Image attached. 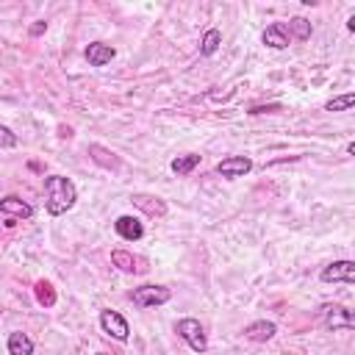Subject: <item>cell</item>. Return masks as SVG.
<instances>
[{"instance_id": "e0dca14e", "label": "cell", "mask_w": 355, "mask_h": 355, "mask_svg": "<svg viewBox=\"0 0 355 355\" xmlns=\"http://www.w3.org/2000/svg\"><path fill=\"white\" fill-rule=\"evenodd\" d=\"M89 153H92V158H94L100 166H105V169H116V166H119V158H116L111 150L100 147V144H92V147H89Z\"/></svg>"}, {"instance_id": "cb8c5ba5", "label": "cell", "mask_w": 355, "mask_h": 355, "mask_svg": "<svg viewBox=\"0 0 355 355\" xmlns=\"http://www.w3.org/2000/svg\"><path fill=\"white\" fill-rule=\"evenodd\" d=\"M97 355H105V352H97Z\"/></svg>"}, {"instance_id": "8fae6325", "label": "cell", "mask_w": 355, "mask_h": 355, "mask_svg": "<svg viewBox=\"0 0 355 355\" xmlns=\"http://www.w3.org/2000/svg\"><path fill=\"white\" fill-rule=\"evenodd\" d=\"M261 42L266 44V47H272V50H286L288 47V33H286V28H283V22H272L266 31H263V36H261Z\"/></svg>"}, {"instance_id": "ba28073f", "label": "cell", "mask_w": 355, "mask_h": 355, "mask_svg": "<svg viewBox=\"0 0 355 355\" xmlns=\"http://www.w3.org/2000/svg\"><path fill=\"white\" fill-rule=\"evenodd\" d=\"M114 227H116V233H119L125 241H139V239L144 236V225H141V219H139V216H130V214L119 216V219L114 222Z\"/></svg>"}, {"instance_id": "9c48e42d", "label": "cell", "mask_w": 355, "mask_h": 355, "mask_svg": "<svg viewBox=\"0 0 355 355\" xmlns=\"http://www.w3.org/2000/svg\"><path fill=\"white\" fill-rule=\"evenodd\" d=\"M0 214L3 216H17V219H31L33 216V208L25 200H19L17 194H8V197L0 200Z\"/></svg>"}, {"instance_id": "ac0fdd59", "label": "cell", "mask_w": 355, "mask_h": 355, "mask_svg": "<svg viewBox=\"0 0 355 355\" xmlns=\"http://www.w3.org/2000/svg\"><path fill=\"white\" fill-rule=\"evenodd\" d=\"M219 44H222V33H219L216 28H211V31H205V36H202V42H200V53H202V55H214V53L219 50Z\"/></svg>"}, {"instance_id": "277c9868", "label": "cell", "mask_w": 355, "mask_h": 355, "mask_svg": "<svg viewBox=\"0 0 355 355\" xmlns=\"http://www.w3.org/2000/svg\"><path fill=\"white\" fill-rule=\"evenodd\" d=\"M169 297H172V291H169L166 286H139V288L130 291V300H133V305H139V308L164 305V302H169Z\"/></svg>"}, {"instance_id": "603a6c76", "label": "cell", "mask_w": 355, "mask_h": 355, "mask_svg": "<svg viewBox=\"0 0 355 355\" xmlns=\"http://www.w3.org/2000/svg\"><path fill=\"white\" fill-rule=\"evenodd\" d=\"M44 28H47V22H36V25L31 28V33H33V36H39V33H42Z\"/></svg>"}, {"instance_id": "4fadbf2b", "label": "cell", "mask_w": 355, "mask_h": 355, "mask_svg": "<svg viewBox=\"0 0 355 355\" xmlns=\"http://www.w3.org/2000/svg\"><path fill=\"white\" fill-rule=\"evenodd\" d=\"M8 355H33V341L25 333H11L8 336Z\"/></svg>"}, {"instance_id": "52a82bcc", "label": "cell", "mask_w": 355, "mask_h": 355, "mask_svg": "<svg viewBox=\"0 0 355 355\" xmlns=\"http://www.w3.org/2000/svg\"><path fill=\"white\" fill-rule=\"evenodd\" d=\"M252 169V161L247 155H227L216 164V175L227 178V180H236V178H244L247 172Z\"/></svg>"}, {"instance_id": "44dd1931", "label": "cell", "mask_w": 355, "mask_h": 355, "mask_svg": "<svg viewBox=\"0 0 355 355\" xmlns=\"http://www.w3.org/2000/svg\"><path fill=\"white\" fill-rule=\"evenodd\" d=\"M352 103H355V94H352V92H347V94H341V97L327 100V103H324V111H349V108H352Z\"/></svg>"}, {"instance_id": "7402d4cb", "label": "cell", "mask_w": 355, "mask_h": 355, "mask_svg": "<svg viewBox=\"0 0 355 355\" xmlns=\"http://www.w3.org/2000/svg\"><path fill=\"white\" fill-rule=\"evenodd\" d=\"M17 133H11V128L0 125V150H8V147H17Z\"/></svg>"}, {"instance_id": "5bb4252c", "label": "cell", "mask_w": 355, "mask_h": 355, "mask_svg": "<svg viewBox=\"0 0 355 355\" xmlns=\"http://www.w3.org/2000/svg\"><path fill=\"white\" fill-rule=\"evenodd\" d=\"M200 164V155L197 153H186V155H178V158H172V172L178 175V178H183V175H189L194 166Z\"/></svg>"}, {"instance_id": "7a4b0ae2", "label": "cell", "mask_w": 355, "mask_h": 355, "mask_svg": "<svg viewBox=\"0 0 355 355\" xmlns=\"http://www.w3.org/2000/svg\"><path fill=\"white\" fill-rule=\"evenodd\" d=\"M175 333L194 349V352H205L208 349V338H205V330H202V324L197 322V319H191V316H186V319H178V324H175Z\"/></svg>"}, {"instance_id": "2e32d148", "label": "cell", "mask_w": 355, "mask_h": 355, "mask_svg": "<svg viewBox=\"0 0 355 355\" xmlns=\"http://www.w3.org/2000/svg\"><path fill=\"white\" fill-rule=\"evenodd\" d=\"M133 202H136L141 211H147L150 216H164V214H166V205H164L158 197H144V194H136V197H133Z\"/></svg>"}, {"instance_id": "5b68a950", "label": "cell", "mask_w": 355, "mask_h": 355, "mask_svg": "<svg viewBox=\"0 0 355 355\" xmlns=\"http://www.w3.org/2000/svg\"><path fill=\"white\" fill-rule=\"evenodd\" d=\"M319 277H322V283H347V286H352L355 283V263L352 261H333L319 272Z\"/></svg>"}, {"instance_id": "30bf717a", "label": "cell", "mask_w": 355, "mask_h": 355, "mask_svg": "<svg viewBox=\"0 0 355 355\" xmlns=\"http://www.w3.org/2000/svg\"><path fill=\"white\" fill-rule=\"evenodd\" d=\"M83 55H86V61L92 67H105V64H111V58L116 55V50L111 44H105V42H92Z\"/></svg>"}, {"instance_id": "9a60e30c", "label": "cell", "mask_w": 355, "mask_h": 355, "mask_svg": "<svg viewBox=\"0 0 355 355\" xmlns=\"http://www.w3.org/2000/svg\"><path fill=\"white\" fill-rule=\"evenodd\" d=\"M286 28V33H288V39L294 36V39H300V42H305L308 36H311V22L305 19V17H294V19H288V25H283Z\"/></svg>"}, {"instance_id": "6da1fadb", "label": "cell", "mask_w": 355, "mask_h": 355, "mask_svg": "<svg viewBox=\"0 0 355 355\" xmlns=\"http://www.w3.org/2000/svg\"><path fill=\"white\" fill-rule=\"evenodd\" d=\"M78 200V189L69 178L64 175H47L44 178V205L50 216H61L67 214Z\"/></svg>"}, {"instance_id": "ffe728a7", "label": "cell", "mask_w": 355, "mask_h": 355, "mask_svg": "<svg viewBox=\"0 0 355 355\" xmlns=\"http://www.w3.org/2000/svg\"><path fill=\"white\" fill-rule=\"evenodd\" d=\"M111 261H114V266H119L122 272H136L139 266H136V258L130 255V252H125V250H114L111 252Z\"/></svg>"}, {"instance_id": "7c38bea8", "label": "cell", "mask_w": 355, "mask_h": 355, "mask_svg": "<svg viewBox=\"0 0 355 355\" xmlns=\"http://www.w3.org/2000/svg\"><path fill=\"white\" fill-rule=\"evenodd\" d=\"M275 333H277V324L275 322H266V319H258V322H252V324L244 327V336L250 341H269Z\"/></svg>"}, {"instance_id": "3957f363", "label": "cell", "mask_w": 355, "mask_h": 355, "mask_svg": "<svg viewBox=\"0 0 355 355\" xmlns=\"http://www.w3.org/2000/svg\"><path fill=\"white\" fill-rule=\"evenodd\" d=\"M319 313L324 319V327H330V330H352L355 327L352 311L344 308V305H338V302H324L319 308Z\"/></svg>"}, {"instance_id": "d6986e66", "label": "cell", "mask_w": 355, "mask_h": 355, "mask_svg": "<svg viewBox=\"0 0 355 355\" xmlns=\"http://www.w3.org/2000/svg\"><path fill=\"white\" fill-rule=\"evenodd\" d=\"M33 291H36V302L39 305H44V308H53L55 305V291H53V286L47 280H39Z\"/></svg>"}, {"instance_id": "8992f818", "label": "cell", "mask_w": 355, "mask_h": 355, "mask_svg": "<svg viewBox=\"0 0 355 355\" xmlns=\"http://www.w3.org/2000/svg\"><path fill=\"white\" fill-rule=\"evenodd\" d=\"M100 327H103L111 338H116V341H128V336H130V327H128L125 316L116 313V311H111V308L100 311Z\"/></svg>"}]
</instances>
